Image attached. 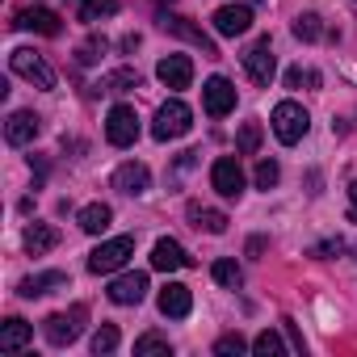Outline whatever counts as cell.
<instances>
[{"label":"cell","mask_w":357,"mask_h":357,"mask_svg":"<svg viewBox=\"0 0 357 357\" xmlns=\"http://www.w3.org/2000/svg\"><path fill=\"white\" fill-rule=\"evenodd\" d=\"M269 126H273V135L290 147V143H298V139L307 135L311 118H307V109H303L298 101H278V105H273V114H269Z\"/></svg>","instance_id":"6da1fadb"},{"label":"cell","mask_w":357,"mask_h":357,"mask_svg":"<svg viewBox=\"0 0 357 357\" xmlns=\"http://www.w3.org/2000/svg\"><path fill=\"white\" fill-rule=\"evenodd\" d=\"M194 126V114H190V105L185 101H164L160 109H155V122H151V135L160 139V143H168V139H181L185 130Z\"/></svg>","instance_id":"7a4b0ae2"},{"label":"cell","mask_w":357,"mask_h":357,"mask_svg":"<svg viewBox=\"0 0 357 357\" xmlns=\"http://www.w3.org/2000/svg\"><path fill=\"white\" fill-rule=\"evenodd\" d=\"M130 257H135V240L130 236H114V240H105V244H97L89 252V273H118Z\"/></svg>","instance_id":"3957f363"},{"label":"cell","mask_w":357,"mask_h":357,"mask_svg":"<svg viewBox=\"0 0 357 357\" xmlns=\"http://www.w3.org/2000/svg\"><path fill=\"white\" fill-rule=\"evenodd\" d=\"M9 68H13V72H17L22 80L38 84V89H55V72H51V63H47L43 55L26 51V47H17V51L9 55Z\"/></svg>","instance_id":"277c9868"},{"label":"cell","mask_w":357,"mask_h":357,"mask_svg":"<svg viewBox=\"0 0 357 357\" xmlns=\"http://www.w3.org/2000/svg\"><path fill=\"white\" fill-rule=\"evenodd\" d=\"M105 139H109L114 147H130V143L139 139V114H135V105H114V109H109V118H105Z\"/></svg>","instance_id":"5b68a950"},{"label":"cell","mask_w":357,"mask_h":357,"mask_svg":"<svg viewBox=\"0 0 357 357\" xmlns=\"http://www.w3.org/2000/svg\"><path fill=\"white\" fill-rule=\"evenodd\" d=\"M80 328H84V307H72V311L51 315V319L43 324V336H47L55 349H63V344H72V340L80 336Z\"/></svg>","instance_id":"8992f818"},{"label":"cell","mask_w":357,"mask_h":357,"mask_svg":"<svg viewBox=\"0 0 357 357\" xmlns=\"http://www.w3.org/2000/svg\"><path fill=\"white\" fill-rule=\"evenodd\" d=\"M202 109H206L211 118H227V114L236 109V84L223 80V76H211V80L202 84Z\"/></svg>","instance_id":"52a82bcc"},{"label":"cell","mask_w":357,"mask_h":357,"mask_svg":"<svg viewBox=\"0 0 357 357\" xmlns=\"http://www.w3.org/2000/svg\"><path fill=\"white\" fill-rule=\"evenodd\" d=\"M211 185L223 194V198H240L244 194V168L236 155H219L215 168H211Z\"/></svg>","instance_id":"ba28073f"},{"label":"cell","mask_w":357,"mask_h":357,"mask_svg":"<svg viewBox=\"0 0 357 357\" xmlns=\"http://www.w3.org/2000/svg\"><path fill=\"white\" fill-rule=\"evenodd\" d=\"M160 30H168V34H176V38H185V43H194V47H202V55H211V59H219V51H215V43L202 34V26H194L190 17H176V13H164L160 17Z\"/></svg>","instance_id":"9c48e42d"},{"label":"cell","mask_w":357,"mask_h":357,"mask_svg":"<svg viewBox=\"0 0 357 357\" xmlns=\"http://www.w3.org/2000/svg\"><path fill=\"white\" fill-rule=\"evenodd\" d=\"M244 68H248V76H252L257 84H269V80H273V72H278V59H273V47H269V38H257V43L248 47V55H244Z\"/></svg>","instance_id":"30bf717a"},{"label":"cell","mask_w":357,"mask_h":357,"mask_svg":"<svg viewBox=\"0 0 357 357\" xmlns=\"http://www.w3.org/2000/svg\"><path fill=\"white\" fill-rule=\"evenodd\" d=\"M215 30H219L223 38L248 34V30H252V9H248V5H223V9H215Z\"/></svg>","instance_id":"8fae6325"},{"label":"cell","mask_w":357,"mask_h":357,"mask_svg":"<svg viewBox=\"0 0 357 357\" xmlns=\"http://www.w3.org/2000/svg\"><path fill=\"white\" fill-rule=\"evenodd\" d=\"M38 130H43V118H38L34 109H17V114H9V122H5V139H9L13 147L34 143V139H38Z\"/></svg>","instance_id":"7c38bea8"},{"label":"cell","mask_w":357,"mask_h":357,"mask_svg":"<svg viewBox=\"0 0 357 357\" xmlns=\"http://www.w3.org/2000/svg\"><path fill=\"white\" fill-rule=\"evenodd\" d=\"M147 185H151V172H147V164H139V160H126V164L114 172V190H118V194L139 198V194H147Z\"/></svg>","instance_id":"4fadbf2b"},{"label":"cell","mask_w":357,"mask_h":357,"mask_svg":"<svg viewBox=\"0 0 357 357\" xmlns=\"http://www.w3.org/2000/svg\"><path fill=\"white\" fill-rule=\"evenodd\" d=\"M185 265H194V257L176 244V240H155V248H151V269L176 273V269H185Z\"/></svg>","instance_id":"5bb4252c"},{"label":"cell","mask_w":357,"mask_h":357,"mask_svg":"<svg viewBox=\"0 0 357 357\" xmlns=\"http://www.w3.org/2000/svg\"><path fill=\"white\" fill-rule=\"evenodd\" d=\"M143 294H147V273H122L109 282V303L118 307H135L143 303Z\"/></svg>","instance_id":"9a60e30c"},{"label":"cell","mask_w":357,"mask_h":357,"mask_svg":"<svg viewBox=\"0 0 357 357\" xmlns=\"http://www.w3.org/2000/svg\"><path fill=\"white\" fill-rule=\"evenodd\" d=\"M160 315H168V319H185L190 315V307H194V294H190V286H181V282H168L164 290H160Z\"/></svg>","instance_id":"2e32d148"},{"label":"cell","mask_w":357,"mask_h":357,"mask_svg":"<svg viewBox=\"0 0 357 357\" xmlns=\"http://www.w3.org/2000/svg\"><path fill=\"white\" fill-rule=\"evenodd\" d=\"M155 76H160V84H168V89H190L194 63H190V55H164L160 68H155Z\"/></svg>","instance_id":"e0dca14e"},{"label":"cell","mask_w":357,"mask_h":357,"mask_svg":"<svg viewBox=\"0 0 357 357\" xmlns=\"http://www.w3.org/2000/svg\"><path fill=\"white\" fill-rule=\"evenodd\" d=\"M51 290H68V273L51 269V273H34V278H26V282L17 286L22 298H43V294H51Z\"/></svg>","instance_id":"ac0fdd59"},{"label":"cell","mask_w":357,"mask_h":357,"mask_svg":"<svg viewBox=\"0 0 357 357\" xmlns=\"http://www.w3.org/2000/svg\"><path fill=\"white\" fill-rule=\"evenodd\" d=\"M34 340V328L26 324V319H5V324H0V353H17V349H26Z\"/></svg>","instance_id":"d6986e66"},{"label":"cell","mask_w":357,"mask_h":357,"mask_svg":"<svg viewBox=\"0 0 357 357\" xmlns=\"http://www.w3.org/2000/svg\"><path fill=\"white\" fill-rule=\"evenodd\" d=\"M13 26H22V30H34V34H47V38H55V34H59V13H51V9H22Z\"/></svg>","instance_id":"ffe728a7"},{"label":"cell","mask_w":357,"mask_h":357,"mask_svg":"<svg viewBox=\"0 0 357 357\" xmlns=\"http://www.w3.org/2000/svg\"><path fill=\"white\" fill-rule=\"evenodd\" d=\"M59 244V231L51 227V223H34V227H26V252L30 257H43V252H51Z\"/></svg>","instance_id":"44dd1931"},{"label":"cell","mask_w":357,"mask_h":357,"mask_svg":"<svg viewBox=\"0 0 357 357\" xmlns=\"http://www.w3.org/2000/svg\"><path fill=\"white\" fill-rule=\"evenodd\" d=\"M109 223H114V211L105 202H93V206L80 211V231H89V236H101Z\"/></svg>","instance_id":"7402d4cb"},{"label":"cell","mask_w":357,"mask_h":357,"mask_svg":"<svg viewBox=\"0 0 357 357\" xmlns=\"http://www.w3.org/2000/svg\"><path fill=\"white\" fill-rule=\"evenodd\" d=\"M190 219H194V227H202V231H211V236H223V231H227V215H223V211L190 206Z\"/></svg>","instance_id":"603a6c76"},{"label":"cell","mask_w":357,"mask_h":357,"mask_svg":"<svg viewBox=\"0 0 357 357\" xmlns=\"http://www.w3.org/2000/svg\"><path fill=\"white\" fill-rule=\"evenodd\" d=\"M290 30H294V38H298V43H315V38L324 34V22H319V13H298Z\"/></svg>","instance_id":"cb8c5ba5"},{"label":"cell","mask_w":357,"mask_h":357,"mask_svg":"<svg viewBox=\"0 0 357 357\" xmlns=\"http://www.w3.org/2000/svg\"><path fill=\"white\" fill-rule=\"evenodd\" d=\"M126 89H139V72L135 68H118L101 80V93H126Z\"/></svg>","instance_id":"d4e9b609"},{"label":"cell","mask_w":357,"mask_h":357,"mask_svg":"<svg viewBox=\"0 0 357 357\" xmlns=\"http://www.w3.org/2000/svg\"><path fill=\"white\" fill-rule=\"evenodd\" d=\"M151 353H160V357H172V344H168L160 332H143V336L135 340V357H151Z\"/></svg>","instance_id":"484cf974"},{"label":"cell","mask_w":357,"mask_h":357,"mask_svg":"<svg viewBox=\"0 0 357 357\" xmlns=\"http://www.w3.org/2000/svg\"><path fill=\"white\" fill-rule=\"evenodd\" d=\"M118 13V0H80V22H101Z\"/></svg>","instance_id":"4316f807"},{"label":"cell","mask_w":357,"mask_h":357,"mask_svg":"<svg viewBox=\"0 0 357 357\" xmlns=\"http://www.w3.org/2000/svg\"><path fill=\"white\" fill-rule=\"evenodd\" d=\"M261 147V122H244L240 126V139H236V151L240 155H252Z\"/></svg>","instance_id":"83f0119b"},{"label":"cell","mask_w":357,"mask_h":357,"mask_svg":"<svg viewBox=\"0 0 357 357\" xmlns=\"http://www.w3.org/2000/svg\"><path fill=\"white\" fill-rule=\"evenodd\" d=\"M118 349V328L114 324H101L97 332H93V353L101 357V353H114Z\"/></svg>","instance_id":"f1b7e54d"},{"label":"cell","mask_w":357,"mask_h":357,"mask_svg":"<svg viewBox=\"0 0 357 357\" xmlns=\"http://www.w3.org/2000/svg\"><path fill=\"white\" fill-rule=\"evenodd\" d=\"M211 273H215V282H219V286H240V265H236L231 257L215 261V269H211Z\"/></svg>","instance_id":"f546056e"},{"label":"cell","mask_w":357,"mask_h":357,"mask_svg":"<svg viewBox=\"0 0 357 357\" xmlns=\"http://www.w3.org/2000/svg\"><path fill=\"white\" fill-rule=\"evenodd\" d=\"M244 349H248V340H244L240 332H227V336L215 340V357H236V353H244Z\"/></svg>","instance_id":"4dcf8cb0"},{"label":"cell","mask_w":357,"mask_h":357,"mask_svg":"<svg viewBox=\"0 0 357 357\" xmlns=\"http://www.w3.org/2000/svg\"><path fill=\"white\" fill-rule=\"evenodd\" d=\"M252 353H261V357H269V353H282V336H278L273 328H265V332L252 340Z\"/></svg>","instance_id":"1f68e13d"},{"label":"cell","mask_w":357,"mask_h":357,"mask_svg":"<svg viewBox=\"0 0 357 357\" xmlns=\"http://www.w3.org/2000/svg\"><path fill=\"white\" fill-rule=\"evenodd\" d=\"M278 176H282L278 160H261V164H257V185H261V190H273V185H278Z\"/></svg>","instance_id":"d6a6232c"},{"label":"cell","mask_w":357,"mask_h":357,"mask_svg":"<svg viewBox=\"0 0 357 357\" xmlns=\"http://www.w3.org/2000/svg\"><path fill=\"white\" fill-rule=\"evenodd\" d=\"M286 84H290V89H303V84L319 89V72H311V68H307V72H303V68H290V72H286Z\"/></svg>","instance_id":"836d02e7"},{"label":"cell","mask_w":357,"mask_h":357,"mask_svg":"<svg viewBox=\"0 0 357 357\" xmlns=\"http://www.w3.org/2000/svg\"><path fill=\"white\" fill-rule=\"evenodd\" d=\"M101 51H105V43H97V38H89V43L80 47V63H97V59H101Z\"/></svg>","instance_id":"e575fe53"},{"label":"cell","mask_w":357,"mask_h":357,"mask_svg":"<svg viewBox=\"0 0 357 357\" xmlns=\"http://www.w3.org/2000/svg\"><path fill=\"white\" fill-rule=\"evenodd\" d=\"M344 244L340 240H328V244H319V248H311V257H332V252H340Z\"/></svg>","instance_id":"d590c367"},{"label":"cell","mask_w":357,"mask_h":357,"mask_svg":"<svg viewBox=\"0 0 357 357\" xmlns=\"http://www.w3.org/2000/svg\"><path fill=\"white\" fill-rule=\"evenodd\" d=\"M349 223H357V181L349 185Z\"/></svg>","instance_id":"8d00e7d4"},{"label":"cell","mask_w":357,"mask_h":357,"mask_svg":"<svg viewBox=\"0 0 357 357\" xmlns=\"http://www.w3.org/2000/svg\"><path fill=\"white\" fill-rule=\"evenodd\" d=\"M155 5H176V0H155Z\"/></svg>","instance_id":"74e56055"}]
</instances>
